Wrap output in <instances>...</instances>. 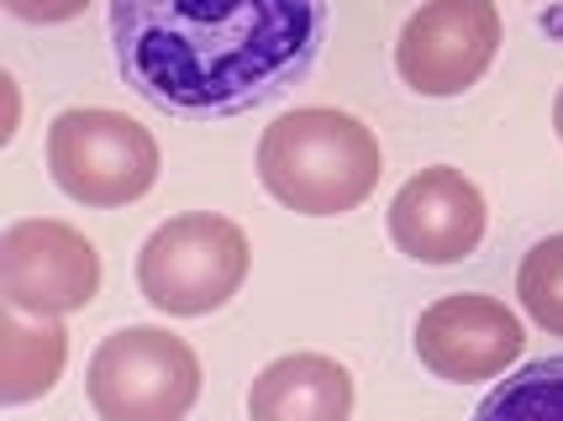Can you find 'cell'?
Returning a JSON list of instances; mask_svg holds the SVG:
<instances>
[{
    "label": "cell",
    "mask_w": 563,
    "mask_h": 421,
    "mask_svg": "<svg viewBox=\"0 0 563 421\" xmlns=\"http://www.w3.org/2000/svg\"><path fill=\"white\" fill-rule=\"evenodd\" d=\"M100 290V253L58 217H22L0 232V300L26 317H74Z\"/></svg>",
    "instance_id": "52a82bcc"
},
{
    "label": "cell",
    "mask_w": 563,
    "mask_h": 421,
    "mask_svg": "<svg viewBox=\"0 0 563 421\" xmlns=\"http://www.w3.org/2000/svg\"><path fill=\"white\" fill-rule=\"evenodd\" d=\"M85 396L100 421H185L200 400V358L169 326H122L90 353Z\"/></svg>",
    "instance_id": "5b68a950"
},
{
    "label": "cell",
    "mask_w": 563,
    "mask_h": 421,
    "mask_svg": "<svg viewBox=\"0 0 563 421\" xmlns=\"http://www.w3.org/2000/svg\"><path fill=\"white\" fill-rule=\"evenodd\" d=\"M247 237L221 211H185L153 226L137 253V290L164 317H211L243 290Z\"/></svg>",
    "instance_id": "3957f363"
},
{
    "label": "cell",
    "mask_w": 563,
    "mask_h": 421,
    "mask_svg": "<svg viewBox=\"0 0 563 421\" xmlns=\"http://www.w3.org/2000/svg\"><path fill=\"white\" fill-rule=\"evenodd\" d=\"M48 174L69 200L90 211H117L158 185V143L143 122L111 106H74L48 126Z\"/></svg>",
    "instance_id": "277c9868"
},
{
    "label": "cell",
    "mask_w": 563,
    "mask_h": 421,
    "mask_svg": "<svg viewBox=\"0 0 563 421\" xmlns=\"http://www.w3.org/2000/svg\"><path fill=\"white\" fill-rule=\"evenodd\" d=\"M69 332L58 317H26L16 306L0 311V406H32L64 379Z\"/></svg>",
    "instance_id": "8fae6325"
},
{
    "label": "cell",
    "mask_w": 563,
    "mask_h": 421,
    "mask_svg": "<svg viewBox=\"0 0 563 421\" xmlns=\"http://www.w3.org/2000/svg\"><path fill=\"white\" fill-rule=\"evenodd\" d=\"M327 0H111L122 79L185 122L243 117L311 75Z\"/></svg>",
    "instance_id": "6da1fadb"
},
{
    "label": "cell",
    "mask_w": 563,
    "mask_h": 421,
    "mask_svg": "<svg viewBox=\"0 0 563 421\" xmlns=\"http://www.w3.org/2000/svg\"><path fill=\"white\" fill-rule=\"evenodd\" d=\"M553 126H559V143H563V90H559V100H553Z\"/></svg>",
    "instance_id": "2e32d148"
},
{
    "label": "cell",
    "mask_w": 563,
    "mask_h": 421,
    "mask_svg": "<svg viewBox=\"0 0 563 421\" xmlns=\"http://www.w3.org/2000/svg\"><path fill=\"white\" fill-rule=\"evenodd\" d=\"M485 222H490V211H485L479 185L453 164H432V169L411 174L390 200L395 248L427 269L464 264L468 253H479Z\"/></svg>",
    "instance_id": "9c48e42d"
},
{
    "label": "cell",
    "mask_w": 563,
    "mask_h": 421,
    "mask_svg": "<svg viewBox=\"0 0 563 421\" xmlns=\"http://www.w3.org/2000/svg\"><path fill=\"white\" fill-rule=\"evenodd\" d=\"M411 343L421 369H432L448 385H479V379H500L521 358L527 326L506 300L459 290L421 311Z\"/></svg>",
    "instance_id": "ba28073f"
},
{
    "label": "cell",
    "mask_w": 563,
    "mask_h": 421,
    "mask_svg": "<svg viewBox=\"0 0 563 421\" xmlns=\"http://www.w3.org/2000/svg\"><path fill=\"white\" fill-rule=\"evenodd\" d=\"M500 37L495 0H427L395 37V69L417 96L453 100L490 75Z\"/></svg>",
    "instance_id": "8992f818"
},
{
    "label": "cell",
    "mask_w": 563,
    "mask_h": 421,
    "mask_svg": "<svg viewBox=\"0 0 563 421\" xmlns=\"http://www.w3.org/2000/svg\"><path fill=\"white\" fill-rule=\"evenodd\" d=\"M353 374L327 353H285L253 379L247 421H347Z\"/></svg>",
    "instance_id": "30bf717a"
},
{
    "label": "cell",
    "mask_w": 563,
    "mask_h": 421,
    "mask_svg": "<svg viewBox=\"0 0 563 421\" xmlns=\"http://www.w3.org/2000/svg\"><path fill=\"white\" fill-rule=\"evenodd\" d=\"M0 90H5V126H0V143H11V137H16V79L0 75Z\"/></svg>",
    "instance_id": "9a60e30c"
},
{
    "label": "cell",
    "mask_w": 563,
    "mask_h": 421,
    "mask_svg": "<svg viewBox=\"0 0 563 421\" xmlns=\"http://www.w3.org/2000/svg\"><path fill=\"white\" fill-rule=\"evenodd\" d=\"M385 174L379 137L332 106H295L258 137V179L295 217H347Z\"/></svg>",
    "instance_id": "7a4b0ae2"
},
{
    "label": "cell",
    "mask_w": 563,
    "mask_h": 421,
    "mask_svg": "<svg viewBox=\"0 0 563 421\" xmlns=\"http://www.w3.org/2000/svg\"><path fill=\"white\" fill-rule=\"evenodd\" d=\"M516 296H521V311L542 332L563 337V232L527 248L521 269H516Z\"/></svg>",
    "instance_id": "4fadbf2b"
},
{
    "label": "cell",
    "mask_w": 563,
    "mask_h": 421,
    "mask_svg": "<svg viewBox=\"0 0 563 421\" xmlns=\"http://www.w3.org/2000/svg\"><path fill=\"white\" fill-rule=\"evenodd\" d=\"M474 421H563V353L532 358L506 379H495Z\"/></svg>",
    "instance_id": "7c38bea8"
},
{
    "label": "cell",
    "mask_w": 563,
    "mask_h": 421,
    "mask_svg": "<svg viewBox=\"0 0 563 421\" xmlns=\"http://www.w3.org/2000/svg\"><path fill=\"white\" fill-rule=\"evenodd\" d=\"M16 22H32V26H58V22H74L85 16L90 0H0Z\"/></svg>",
    "instance_id": "5bb4252c"
}]
</instances>
